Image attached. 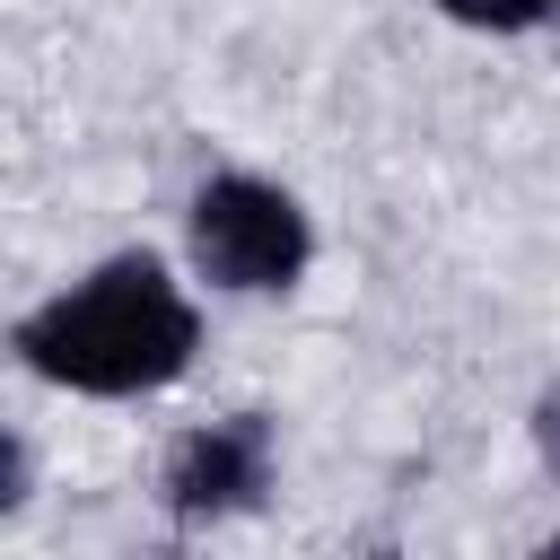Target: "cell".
<instances>
[{"label":"cell","instance_id":"6da1fadb","mask_svg":"<svg viewBox=\"0 0 560 560\" xmlns=\"http://www.w3.org/2000/svg\"><path fill=\"white\" fill-rule=\"evenodd\" d=\"M192 350H201V315L158 254H105L88 280H70L18 315V359L44 385L96 394V402L175 385L192 368Z\"/></svg>","mask_w":560,"mask_h":560},{"label":"cell","instance_id":"7a4b0ae2","mask_svg":"<svg viewBox=\"0 0 560 560\" xmlns=\"http://www.w3.org/2000/svg\"><path fill=\"white\" fill-rule=\"evenodd\" d=\"M184 245H192V271L228 298L298 289V271L315 262V228H306L298 192L271 175H210L184 210Z\"/></svg>","mask_w":560,"mask_h":560},{"label":"cell","instance_id":"3957f363","mask_svg":"<svg viewBox=\"0 0 560 560\" xmlns=\"http://www.w3.org/2000/svg\"><path fill=\"white\" fill-rule=\"evenodd\" d=\"M158 499L175 525H228V516H254L271 499V411H228V420H201L166 446V472H158Z\"/></svg>","mask_w":560,"mask_h":560},{"label":"cell","instance_id":"277c9868","mask_svg":"<svg viewBox=\"0 0 560 560\" xmlns=\"http://www.w3.org/2000/svg\"><path fill=\"white\" fill-rule=\"evenodd\" d=\"M455 26H481V35H525V26H542L560 0H438Z\"/></svg>","mask_w":560,"mask_h":560},{"label":"cell","instance_id":"5b68a950","mask_svg":"<svg viewBox=\"0 0 560 560\" xmlns=\"http://www.w3.org/2000/svg\"><path fill=\"white\" fill-rule=\"evenodd\" d=\"M35 499V455H26V438H9V490H0V508H26Z\"/></svg>","mask_w":560,"mask_h":560},{"label":"cell","instance_id":"8992f818","mask_svg":"<svg viewBox=\"0 0 560 560\" xmlns=\"http://www.w3.org/2000/svg\"><path fill=\"white\" fill-rule=\"evenodd\" d=\"M534 455L560 472V394H542V402H534Z\"/></svg>","mask_w":560,"mask_h":560},{"label":"cell","instance_id":"52a82bcc","mask_svg":"<svg viewBox=\"0 0 560 560\" xmlns=\"http://www.w3.org/2000/svg\"><path fill=\"white\" fill-rule=\"evenodd\" d=\"M534 560H560V534H542V542H534Z\"/></svg>","mask_w":560,"mask_h":560},{"label":"cell","instance_id":"ba28073f","mask_svg":"<svg viewBox=\"0 0 560 560\" xmlns=\"http://www.w3.org/2000/svg\"><path fill=\"white\" fill-rule=\"evenodd\" d=\"M122 560H192V551H122Z\"/></svg>","mask_w":560,"mask_h":560}]
</instances>
